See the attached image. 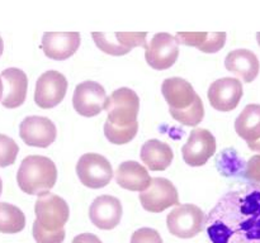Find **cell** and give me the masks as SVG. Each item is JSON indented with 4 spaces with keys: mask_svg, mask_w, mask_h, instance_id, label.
<instances>
[{
    "mask_svg": "<svg viewBox=\"0 0 260 243\" xmlns=\"http://www.w3.org/2000/svg\"><path fill=\"white\" fill-rule=\"evenodd\" d=\"M256 39H258V43H259V46H260V32L256 33Z\"/></svg>",
    "mask_w": 260,
    "mask_h": 243,
    "instance_id": "obj_33",
    "label": "cell"
},
{
    "mask_svg": "<svg viewBox=\"0 0 260 243\" xmlns=\"http://www.w3.org/2000/svg\"><path fill=\"white\" fill-rule=\"evenodd\" d=\"M80 46V34L78 32H47L43 34V52L51 60L63 61L71 57Z\"/></svg>",
    "mask_w": 260,
    "mask_h": 243,
    "instance_id": "obj_17",
    "label": "cell"
},
{
    "mask_svg": "<svg viewBox=\"0 0 260 243\" xmlns=\"http://www.w3.org/2000/svg\"><path fill=\"white\" fill-rule=\"evenodd\" d=\"M36 219L48 230H58L65 227L70 217L69 204L58 195L47 191L37 195L35 204Z\"/></svg>",
    "mask_w": 260,
    "mask_h": 243,
    "instance_id": "obj_6",
    "label": "cell"
},
{
    "mask_svg": "<svg viewBox=\"0 0 260 243\" xmlns=\"http://www.w3.org/2000/svg\"><path fill=\"white\" fill-rule=\"evenodd\" d=\"M19 136L28 146L46 148L55 142L57 128L50 118L30 115L25 116L20 123Z\"/></svg>",
    "mask_w": 260,
    "mask_h": 243,
    "instance_id": "obj_13",
    "label": "cell"
},
{
    "mask_svg": "<svg viewBox=\"0 0 260 243\" xmlns=\"http://www.w3.org/2000/svg\"><path fill=\"white\" fill-rule=\"evenodd\" d=\"M139 197L142 208L150 213H161L179 204L177 187L165 177H151L150 185L140 192Z\"/></svg>",
    "mask_w": 260,
    "mask_h": 243,
    "instance_id": "obj_7",
    "label": "cell"
},
{
    "mask_svg": "<svg viewBox=\"0 0 260 243\" xmlns=\"http://www.w3.org/2000/svg\"><path fill=\"white\" fill-rule=\"evenodd\" d=\"M161 93L169 108L174 109L187 108L197 96L192 84L182 77L165 78L161 85Z\"/></svg>",
    "mask_w": 260,
    "mask_h": 243,
    "instance_id": "obj_20",
    "label": "cell"
},
{
    "mask_svg": "<svg viewBox=\"0 0 260 243\" xmlns=\"http://www.w3.org/2000/svg\"><path fill=\"white\" fill-rule=\"evenodd\" d=\"M114 179L123 189L140 192L144 191L151 181V176L146 167L137 161H124L119 164Z\"/></svg>",
    "mask_w": 260,
    "mask_h": 243,
    "instance_id": "obj_19",
    "label": "cell"
},
{
    "mask_svg": "<svg viewBox=\"0 0 260 243\" xmlns=\"http://www.w3.org/2000/svg\"><path fill=\"white\" fill-rule=\"evenodd\" d=\"M65 234L63 228L58 230H48L37 219L33 222V238L37 243H62Z\"/></svg>",
    "mask_w": 260,
    "mask_h": 243,
    "instance_id": "obj_27",
    "label": "cell"
},
{
    "mask_svg": "<svg viewBox=\"0 0 260 243\" xmlns=\"http://www.w3.org/2000/svg\"><path fill=\"white\" fill-rule=\"evenodd\" d=\"M68 86L62 73L56 70L46 71L36 81L35 103L43 109L55 108L65 98Z\"/></svg>",
    "mask_w": 260,
    "mask_h": 243,
    "instance_id": "obj_8",
    "label": "cell"
},
{
    "mask_svg": "<svg viewBox=\"0 0 260 243\" xmlns=\"http://www.w3.org/2000/svg\"><path fill=\"white\" fill-rule=\"evenodd\" d=\"M169 111L175 120L189 127H196L197 124H200L205 116V106H203V101L198 94L189 106L183 109L169 108Z\"/></svg>",
    "mask_w": 260,
    "mask_h": 243,
    "instance_id": "obj_25",
    "label": "cell"
},
{
    "mask_svg": "<svg viewBox=\"0 0 260 243\" xmlns=\"http://www.w3.org/2000/svg\"><path fill=\"white\" fill-rule=\"evenodd\" d=\"M206 215L194 204H178L167 217L168 230L183 239L193 238L205 228Z\"/></svg>",
    "mask_w": 260,
    "mask_h": 243,
    "instance_id": "obj_3",
    "label": "cell"
},
{
    "mask_svg": "<svg viewBox=\"0 0 260 243\" xmlns=\"http://www.w3.org/2000/svg\"><path fill=\"white\" fill-rule=\"evenodd\" d=\"M57 181V167L46 156H27L17 172V182L23 192L41 195L50 191Z\"/></svg>",
    "mask_w": 260,
    "mask_h": 243,
    "instance_id": "obj_2",
    "label": "cell"
},
{
    "mask_svg": "<svg viewBox=\"0 0 260 243\" xmlns=\"http://www.w3.org/2000/svg\"><path fill=\"white\" fill-rule=\"evenodd\" d=\"M175 39L182 45L197 47L201 52L216 53L225 46L226 33H178Z\"/></svg>",
    "mask_w": 260,
    "mask_h": 243,
    "instance_id": "obj_22",
    "label": "cell"
},
{
    "mask_svg": "<svg viewBox=\"0 0 260 243\" xmlns=\"http://www.w3.org/2000/svg\"><path fill=\"white\" fill-rule=\"evenodd\" d=\"M179 43L169 33H157L149 45L145 46L146 62L155 70H167L175 63L179 56Z\"/></svg>",
    "mask_w": 260,
    "mask_h": 243,
    "instance_id": "obj_10",
    "label": "cell"
},
{
    "mask_svg": "<svg viewBox=\"0 0 260 243\" xmlns=\"http://www.w3.org/2000/svg\"><path fill=\"white\" fill-rule=\"evenodd\" d=\"M243 175L248 181L260 184V154H255L249 158Z\"/></svg>",
    "mask_w": 260,
    "mask_h": 243,
    "instance_id": "obj_30",
    "label": "cell"
},
{
    "mask_svg": "<svg viewBox=\"0 0 260 243\" xmlns=\"http://www.w3.org/2000/svg\"><path fill=\"white\" fill-rule=\"evenodd\" d=\"M146 33H93L95 45L107 55L123 56L137 46H145Z\"/></svg>",
    "mask_w": 260,
    "mask_h": 243,
    "instance_id": "obj_16",
    "label": "cell"
},
{
    "mask_svg": "<svg viewBox=\"0 0 260 243\" xmlns=\"http://www.w3.org/2000/svg\"><path fill=\"white\" fill-rule=\"evenodd\" d=\"M28 77L20 68H5L0 73V103L8 109L22 105L27 98Z\"/></svg>",
    "mask_w": 260,
    "mask_h": 243,
    "instance_id": "obj_12",
    "label": "cell"
},
{
    "mask_svg": "<svg viewBox=\"0 0 260 243\" xmlns=\"http://www.w3.org/2000/svg\"><path fill=\"white\" fill-rule=\"evenodd\" d=\"M235 131L246 142L260 138V105L249 104L235 120Z\"/></svg>",
    "mask_w": 260,
    "mask_h": 243,
    "instance_id": "obj_23",
    "label": "cell"
},
{
    "mask_svg": "<svg viewBox=\"0 0 260 243\" xmlns=\"http://www.w3.org/2000/svg\"><path fill=\"white\" fill-rule=\"evenodd\" d=\"M248 146L251 151L254 152H260V138L256 139V141L253 142H248Z\"/></svg>",
    "mask_w": 260,
    "mask_h": 243,
    "instance_id": "obj_32",
    "label": "cell"
},
{
    "mask_svg": "<svg viewBox=\"0 0 260 243\" xmlns=\"http://www.w3.org/2000/svg\"><path fill=\"white\" fill-rule=\"evenodd\" d=\"M104 110L108 113L107 120L114 126H128L137 120L140 111V98L129 88H119L107 98Z\"/></svg>",
    "mask_w": 260,
    "mask_h": 243,
    "instance_id": "obj_4",
    "label": "cell"
},
{
    "mask_svg": "<svg viewBox=\"0 0 260 243\" xmlns=\"http://www.w3.org/2000/svg\"><path fill=\"white\" fill-rule=\"evenodd\" d=\"M139 132V122L128 124V126H114L106 120L104 123V136L113 144H126L135 138Z\"/></svg>",
    "mask_w": 260,
    "mask_h": 243,
    "instance_id": "obj_26",
    "label": "cell"
},
{
    "mask_svg": "<svg viewBox=\"0 0 260 243\" xmlns=\"http://www.w3.org/2000/svg\"><path fill=\"white\" fill-rule=\"evenodd\" d=\"M18 152L19 147L14 139L0 133V167H7L14 164Z\"/></svg>",
    "mask_w": 260,
    "mask_h": 243,
    "instance_id": "obj_28",
    "label": "cell"
},
{
    "mask_svg": "<svg viewBox=\"0 0 260 243\" xmlns=\"http://www.w3.org/2000/svg\"><path fill=\"white\" fill-rule=\"evenodd\" d=\"M25 227V215L22 210L9 202H0V232L5 234L19 233Z\"/></svg>",
    "mask_w": 260,
    "mask_h": 243,
    "instance_id": "obj_24",
    "label": "cell"
},
{
    "mask_svg": "<svg viewBox=\"0 0 260 243\" xmlns=\"http://www.w3.org/2000/svg\"><path fill=\"white\" fill-rule=\"evenodd\" d=\"M210 243H260V184L229 190L206 217Z\"/></svg>",
    "mask_w": 260,
    "mask_h": 243,
    "instance_id": "obj_1",
    "label": "cell"
},
{
    "mask_svg": "<svg viewBox=\"0 0 260 243\" xmlns=\"http://www.w3.org/2000/svg\"><path fill=\"white\" fill-rule=\"evenodd\" d=\"M71 243H103L95 234L93 233H81L76 235Z\"/></svg>",
    "mask_w": 260,
    "mask_h": 243,
    "instance_id": "obj_31",
    "label": "cell"
},
{
    "mask_svg": "<svg viewBox=\"0 0 260 243\" xmlns=\"http://www.w3.org/2000/svg\"><path fill=\"white\" fill-rule=\"evenodd\" d=\"M76 175L84 186L101 189L113 177V169L108 159L99 153H85L76 162Z\"/></svg>",
    "mask_w": 260,
    "mask_h": 243,
    "instance_id": "obj_5",
    "label": "cell"
},
{
    "mask_svg": "<svg viewBox=\"0 0 260 243\" xmlns=\"http://www.w3.org/2000/svg\"><path fill=\"white\" fill-rule=\"evenodd\" d=\"M140 157L151 171H164L172 165L174 152L165 142L160 139H149L142 144Z\"/></svg>",
    "mask_w": 260,
    "mask_h": 243,
    "instance_id": "obj_21",
    "label": "cell"
},
{
    "mask_svg": "<svg viewBox=\"0 0 260 243\" xmlns=\"http://www.w3.org/2000/svg\"><path fill=\"white\" fill-rule=\"evenodd\" d=\"M243 84L236 77H222L213 81L207 91L211 106L218 111H231L243 98Z\"/></svg>",
    "mask_w": 260,
    "mask_h": 243,
    "instance_id": "obj_14",
    "label": "cell"
},
{
    "mask_svg": "<svg viewBox=\"0 0 260 243\" xmlns=\"http://www.w3.org/2000/svg\"><path fill=\"white\" fill-rule=\"evenodd\" d=\"M131 243H162V238L154 228L144 227L132 234Z\"/></svg>",
    "mask_w": 260,
    "mask_h": 243,
    "instance_id": "obj_29",
    "label": "cell"
},
{
    "mask_svg": "<svg viewBox=\"0 0 260 243\" xmlns=\"http://www.w3.org/2000/svg\"><path fill=\"white\" fill-rule=\"evenodd\" d=\"M106 90L99 83L86 80L76 85L73 95L74 109L83 116L98 115L107 103Z\"/></svg>",
    "mask_w": 260,
    "mask_h": 243,
    "instance_id": "obj_9",
    "label": "cell"
},
{
    "mask_svg": "<svg viewBox=\"0 0 260 243\" xmlns=\"http://www.w3.org/2000/svg\"><path fill=\"white\" fill-rule=\"evenodd\" d=\"M225 67L228 71L243 78L245 83H251L258 76L260 62L253 51L238 48L228 53L225 58Z\"/></svg>",
    "mask_w": 260,
    "mask_h": 243,
    "instance_id": "obj_18",
    "label": "cell"
},
{
    "mask_svg": "<svg viewBox=\"0 0 260 243\" xmlns=\"http://www.w3.org/2000/svg\"><path fill=\"white\" fill-rule=\"evenodd\" d=\"M122 202L112 195L95 197L89 208V218L96 228L109 230L116 228L122 219Z\"/></svg>",
    "mask_w": 260,
    "mask_h": 243,
    "instance_id": "obj_15",
    "label": "cell"
},
{
    "mask_svg": "<svg viewBox=\"0 0 260 243\" xmlns=\"http://www.w3.org/2000/svg\"><path fill=\"white\" fill-rule=\"evenodd\" d=\"M216 152V138L208 129L196 128L183 146V159L193 167L203 166Z\"/></svg>",
    "mask_w": 260,
    "mask_h": 243,
    "instance_id": "obj_11",
    "label": "cell"
}]
</instances>
